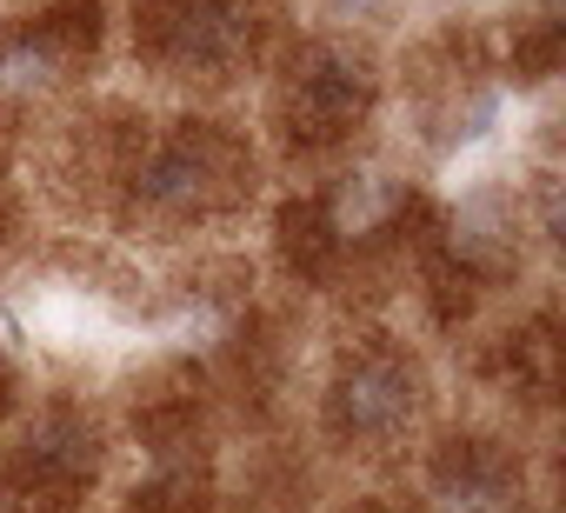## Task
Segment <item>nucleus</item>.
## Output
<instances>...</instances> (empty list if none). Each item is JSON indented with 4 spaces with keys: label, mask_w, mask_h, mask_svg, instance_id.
<instances>
[{
    "label": "nucleus",
    "mask_w": 566,
    "mask_h": 513,
    "mask_svg": "<svg viewBox=\"0 0 566 513\" xmlns=\"http://www.w3.org/2000/svg\"><path fill=\"white\" fill-rule=\"evenodd\" d=\"M413 420V367L394 347H367L347 360V374L334 380V427L354 440L374 433H400Z\"/></svg>",
    "instance_id": "5"
},
{
    "label": "nucleus",
    "mask_w": 566,
    "mask_h": 513,
    "mask_svg": "<svg viewBox=\"0 0 566 513\" xmlns=\"http://www.w3.org/2000/svg\"><path fill=\"white\" fill-rule=\"evenodd\" d=\"M280 114H287V134L301 147H327L367 114V74L347 54H307L280 94Z\"/></svg>",
    "instance_id": "4"
},
{
    "label": "nucleus",
    "mask_w": 566,
    "mask_h": 513,
    "mask_svg": "<svg viewBox=\"0 0 566 513\" xmlns=\"http://www.w3.org/2000/svg\"><path fill=\"white\" fill-rule=\"evenodd\" d=\"M374 8H387V0H334V14H374Z\"/></svg>",
    "instance_id": "9"
},
{
    "label": "nucleus",
    "mask_w": 566,
    "mask_h": 513,
    "mask_svg": "<svg viewBox=\"0 0 566 513\" xmlns=\"http://www.w3.org/2000/svg\"><path fill=\"white\" fill-rule=\"evenodd\" d=\"M8 407H14V380H8V367H0V420H8Z\"/></svg>",
    "instance_id": "10"
},
{
    "label": "nucleus",
    "mask_w": 566,
    "mask_h": 513,
    "mask_svg": "<svg viewBox=\"0 0 566 513\" xmlns=\"http://www.w3.org/2000/svg\"><path fill=\"white\" fill-rule=\"evenodd\" d=\"M440 493L453 513H520V480L486 440H453V453L440 460Z\"/></svg>",
    "instance_id": "6"
},
{
    "label": "nucleus",
    "mask_w": 566,
    "mask_h": 513,
    "mask_svg": "<svg viewBox=\"0 0 566 513\" xmlns=\"http://www.w3.org/2000/svg\"><path fill=\"white\" fill-rule=\"evenodd\" d=\"M134 41L160 67H227L253 41V8L247 0H140Z\"/></svg>",
    "instance_id": "2"
},
{
    "label": "nucleus",
    "mask_w": 566,
    "mask_h": 513,
    "mask_svg": "<svg viewBox=\"0 0 566 513\" xmlns=\"http://www.w3.org/2000/svg\"><path fill=\"white\" fill-rule=\"evenodd\" d=\"M134 513H200V493H193V480H160V486L134 493Z\"/></svg>",
    "instance_id": "8"
},
{
    "label": "nucleus",
    "mask_w": 566,
    "mask_h": 513,
    "mask_svg": "<svg viewBox=\"0 0 566 513\" xmlns=\"http://www.w3.org/2000/svg\"><path fill=\"white\" fill-rule=\"evenodd\" d=\"M367 513H387V506H367Z\"/></svg>",
    "instance_id": "11"
},
{
    "label": "nucleus",
    "mask_w": 566,
    "mask_h": 513,
    "mask_svg": "<svg viewBox=\"0 0 566 513\" xmlns=\"http://www.w3.org/2000/svg\"><path fill=\"white\" fill-rule=\"evenodd\" d=\"M340 220L321 207V200H294L287 213H280V247H287V268L301 281H327L334 261H340Z\"/></svg>",
    "instance_id": "7"
},
{
    "label": "nucleus",
    "mask_w": 566,
    "mask_h": 513,
    "mask_svg": "<svg viewBox=\"0 0 566 513\" xmlns=\"http://www.w3.org/2000/svg\"><path fill=\"white\" fill-rule=\"evenodd\" d=\"M94 467H101L94 427H81L74 413H48V420L21 440V453L8 460V500H14L21 513H67V506L87 493Z\"/></svg>",
    "instance_id": "3"
},
{
    "label": "nucleus",
    "mask_w": 566,
    "mask_h": 513,
    "mask_svg": "<svg viewBox=\"0 0 566 513\" xmlns=\"http://www.w3.org/2000/svg\"><path fill=\"white\" fill-rule=\"evenodd\" d=\"M240 180H247L240 140L220 134V127H200V121L180 127L174 140H160L134 174L140 200L160 207V213H213V207H227L240 193Z\"/></svg>",
    "instance_id": "1"
}]
</instances>
